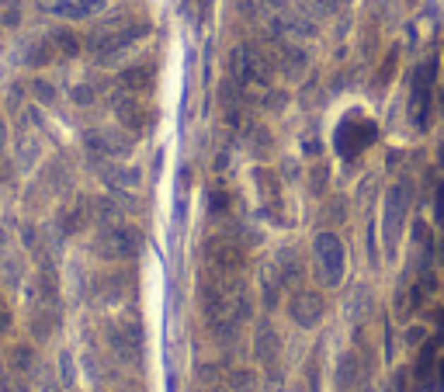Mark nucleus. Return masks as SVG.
<instances>
[{
  "instance_id": "f257e3e1",
  "label": "nucleus",
  "mask_w": 444,
  "mask_h": 392,
  "mask_svg": "<svg viewBox=\"0 0 444 392\" xmlns=\"http://www.w3.org/2000/svg\"><path fill=\"white\" fill-rule=\"evenodd\" d=\"M143 35H146V25H143V21L112 18V21H104V25H97V28L90 32V49H94V56H101V59H112L115 52L128 49L132 42L143 39Z\"/></svg>"
},
{
  "instance_id": "f03ea898",
  "label": "nucleus",
  "mask_w": 444,
  "mask_h": 392,
  "mask_svg": "<svg viewBox=\"0 0 444 392\" xmlns=\"http://www.w3.org/2000/svg\"><path fill=\"white\" fill-rule=\"evenodd\" d=\"M205 264H208V271H219V275H243L246 250L240 239L212 236V239H205Z\"/></svg>"
},
{
  "instance_id": "7ed1b4c3",
  "label": "nucleus",
  "mask_w": 444,
  "mask_h": 392,
  "mask_svg": "<svg viewBox=\"0 0 444 392\" xmlns=\"http://www.w3.org/2000/svg\"><path fill=\"white\" fill-rule=\"evenodd\" d=\"M139 243H143V236H139L136 226H125V222H104V230L97 233V254L108 257V261L136 257V254H139Z\"/></svg>"
},
{
  "instance_id": "20e7f679",
  "label": "nucleus",
  "mask_w": 444,
  "mask_h": 392,
  "mask_svg": "<svg viewBox=\"0 0 444 392\" xmlns=\"http://www.w3.org/2000/svg\"><path fill=\"white\" fill-rule=\"evenodd\" d=\"M316 275L326 288L340 285V278H344V243L333 233L316 236Z\"/></svg>"
},
{
  "instance_id": "39448f33",
  "label": "nucleus",
  "mask_w": 444,
  "mask_h": 392,
  "mask_svg": "<svg viewBox=\"0 0 444 392\" xmlns=\"http://www.w3.org/2000/svg\"><path fill=\"white\" fill-rule=\"evenodd\" d=\"M406 208H409V184H392L385 195V243L389 247H396V239H400Z\"/></svg>"
},
{
  "instance_id": "423d86ee",
  "label": "nucleus",
  "mask_w": 444,
  "mask_h": 392,
  "mask_svg": "<svg viewBox=\"0 0 444 392\" xmlns=\"http://www.w3.org/2000/svg\"><path fill=\"white\" fill-rule=\"evenodd\" d=\"M108 344L121 361H139L143 351V330L136 323H112L108 326Z\"/></svg>"
},
{
  "instance_id": "0eeeda50",
  "label": "nucleus",
  "mask_w": 444,
  "mask_h": 392,
  "mask_svg": "<svg viewBox=\"0 0 444 392\" xmlns=\"http://www.w3.org/2000/svg\"><path fill=\"white\" fill-rule=\"evenodd\" d=\"M42 11H49V14H56V18H70V21H77V18H90V14H97L101 7H104V0H39Z\"/></svg>"
},
{
  "instance_id": "6e6552de",
  "label": "nucleus",
  "mask_w": 444,
  "mask_h": 392,
  "mask_svg": "<svg viewBox=\"0 0 444 392\" xmlns=\"http://www.w3.org/2000/svg\"><path fill=\"white\" fill-rule=\"evenodd\" d=\"M292 319H295V326H302V330H309V326H316L320 323V316H323V299L316 295V292H299L295 299H292Z\"/></svg>"
},
{
  "instance_id": "1a4fd4ad",
  "label": "nucleus",
  "mask_w": 444,
  "mask_h": 392,
  "mask_svg": "<svg viewBox=\"0 0 444 392\" xmlns=\"http://www.w3.org/2000/svg\"><path fill=\"white\" fill-rule=\"evenodd\" d=\"M253 354H257V361H264V364H275V361H278V354H282V337H278V330H275L271 323H260V326H257Z\"/></svg>"
},
{
  "instance_id": "9d476101",
  "label": "nucleus",
  "mask_w": 444,
  "mask_h": 392,
  "mask_svg": "<svg viewBox=\"0 0 444 392\" xmlns=\"http://www.w3.org/2000/svg\"><path fill=\"white\" fill-rule=\"evenodd\" d=\"M115 112H119V121L128 129V132H139V129H146V108L136 101V97H119V105H115Z\"/></svg>"
},
{
  "instance_id": "9b49d317",
  "label": "nucleus",
  "mask_w": 444,
  "mask_h": 392,
  "mask_svg": "<svg viewBox=\"0 0 444 392\" xmlns=\"http://www.w3.org/2000/svg\"><path fill=\"white\" fill-rule=\"evenodd\" d=\"M434 77V66H420L416 83H413V121L424 129L427 125V80Z\"/></svg>"
},
{
  "instance_id": "f8f14e48",
  "label": "nucleus",
  "mask_w": 444,
  "mask_h": 392,
  "mask_svg": "<svg viewBox=\"0 0 444 392\" xmlns=\"http://www.w3.org/2000/svg\"><path fill=\"white\" fill-rule=\"evenodd\" d=\"M7 368H11L14 375L28 379V375L39 368V357H35V351H32L28 344H14V348L7 351Z\"/></svg>"
},
{
  "instance_id": "ddd939ff",
  "label": "nucleus",
  "mask_w": 444,
  "mask_h": 392,
  "mask_svg": "<svg viewBox=\"0 0 444 392\" xmlns=\"http://www.w3.org/2000/svg\"><path fill=\"white\" fill-rule=\"evenodd\" d=\"M337 382L344 386V389H351V386H358L361 382V357L351 351L340 357V368H337Z\"/></svg>"
},
{
  "instance_id": "4468645a",
  "label": "nucleus",
  "mask_w": 444,
  "mask_h": 392,
  "mask_svg": "<svg viewBox=\"0 0 444 392\" xmlns=\"http://www.w3.org/2000/svg\"><path fill=\"white\" fill-rule=\"evenodd\" d=\"M150 80H153V70H150V66H132V70L121 73V87H125V90H146Z\"/></svg>"
},
{
  "instance_id": "2eb2a0df",
  "label": "nucleus",
  "mask_w": 444,
  "mask_h": 392,
  "mask_svg": "<svg viewBox=\"0 0 444 392\" xmlns=\"http://www.w3.org/2000/svg\"><path fill=\"white\" fill-rule=\"evenodd\" d=\"M87 208H90V205H87V198H77L73 212H70V208L63 212V233H77V230H80L83 222H87Z\"/></svg>"
},
{
  "instance_id": "dca6fc26",
  "label": "nucleus",
  "mask_w": 444,
  "mask_h": 392,
  "mask_svg": "<svg viewBox=\"0 0 444 392\" xmlns=\"http://www.w3.org/2000/svg\"><path fill=\"white\" fill-rule=\"evenodd\" d=\"M52 326H56V309H45L42 316H35V319H32L35 340H49V337H52Z\"/></svg>"
},
{
  "instance_id": "f3484780",
  "label": "nucleus",
  "mask_w": 444,
  "mask_h": 392,
  "mask_svg": "<svg viewBox=\"0 0 444 392\" xmlns=\"http://www.w3.org/2000/svg\"><path fill=\"white\" fill-rule=\"evenodd\" d=\"M282 63H284V70H288L292 77H299V73L306 70V56H302L295 45H284L282 49Z\"/></svg>"
},
{
  "instance_id": "a211bd4d",
  "label": "nucleus",
  "mask_w": 444,
  "mask_h": 392,
  "mask_svg": "<svg viewBox=\"0 0 444 392\" xmlns=\"http://www.w3.org/2000/svg\"><path fill=\"white\" fill-rule=\"evenodd\" d=\"M229 386H233V392H253L257 375L246 372V368H233V372H229Z\"/></svg>"
},
{
  "instance_id": "6ab92c4d",
  "label": "nucleus",
  "mask_w": 444,
  "mask_h": 392,
  "mask_svg": "<svg viewBox=\"0 0 444 392\" xmlns=\"http://www.w3.org/2000/svg\"><path fill=\"white\" fill-rule=\"evenodd\" d=\"M56 52H52V39H45V42H35L32 45V52H28V63L32 66H42V63H49Z\"/></svg>"
},
{
  "instance_id": "aec40b11",
  "label": "nucleus",
  "mask_w": 444,
  "mask_h": 392,
  "mask_svg": "<svg viewBox=\"0 0 444 392\" xmlns=\"http://www.w3.org/2000/svg\"><path fill=\"white\" fill-rule=\"evenodd\" d=\"M52 45H59L63 56H77V39H73L70 32H56V35H52Z\"/></svg>"
},
{
  "instance_id": "412c9836",
  "label": "nucleus",
  "mask_w": 444,
  "mask_h": 392,
  "mask_svg": "<svg viewBox=\"0 0 444 392\" xmlns=\"http://www.w3.org/2000/svg\"><path fill=\"white\" fill-rule=\"evenodd\" d=\"M0 392H28V382L21 375H0Z\"/></svg>"
},
{
  "instance_id": "4be33fe9",
  "label": "nucleus",
  "mask_w": 444,
  "mask_h": 392,
  "mask_svg": "<svg viewBox=\"0 0 444 392\" xmlns=\"http://www.w3.org/2000/svg\"><path fill=\"white\" fill-rule=\"evenodd\" d=\"M264 302H268V306L278 302V278L275 275H264Z\"/></svg>"
},
{
  "instance_id": "5701e85b",
  "label": "nucleus",
  "mask_w": 444,
  "mask_h": 392,
  "mask_svg": "<svg viewBox=\"0 0 444 392\" xmlns=\"http://www.w3.org/2000/svg\"><path fill=\"white\" fill-rule=\"evenodd\" d=\"M18 14H21V7H18V0H7V4H4V11H0V18H4V25H18Z\"/></svg>"
},
{
  "instance_id": "b1692460",
  "label": "nucleus",
  "mask_w": 444,
  "mask_h": 392,
  "mask_svg": "<svg viewBox=\"0 0 444 392\" xmlns=\"http://www.w3.org/2000/svg\"><path fill=\"white\" fill-rule=\"evenodd\" d=\"M7 326H11V313H7V302L0 299V333H4Z\"/></svg>"
},
{
  "instance_id": "393cba45",
  "label": "nucleus",
  "mask_w": 444,
  "mask_h": 392,
  "mask_svg": "<svg viewBox=\"0 0 444 392\" xmlns=\"http://www.w3.org/2000/svg\"><path fill=\"white\" fill-rule=\"evenodd\" d=\"M73 97H77V101H90L94 90H90V87H80V90H73Z\"/></svg>"
},
{
  "instance_id": "a878e982",
  "label": "nucleus",
  "mask_w": 444,
  "mask_h": 392,
  "mask_svg": "<svg viewBox=\"0 0 444 392\" xmlns=\"http://www.w3.org/2000/svg\"><path fill=\"white\" fill-rule=\"evenodd\" d=\"M0 146H4V125H0Z\"/></svg>"
},
{
  "instance_id": "bb28decb",
  "label": "nucleus",
  "mask_w": 444,
  "mask_h": 392,
  "mask_svg": "<svg viewBox=\"0 0 444 392\" xmlns=\"http://www.w3.org/2000/svg\"><path fill=\"white\" fill-rule=\"evenodd\" d=\"M0 250H4V230H0Z\"/></svg>"
},
{
  "instance_id": "cd10ccee",
  "label": "nucleus",
  "mask_w": 444,
  "mask_h": 392,
  "mask_svg": "<svg viewBox=\"0 0 444 392\" xmlns=\"http://www.w3.org/2000/svg\"><path fill=\"white\" fill-rule=\"evenodd\" d=\"M441 386H444V368H441Z\"/></svg>"
},
{
  "instance_id": "c85d7f7f",
  "label": "nucleus",
  "mask_w": 444,
  "mask_h": 392,
  "mask_svg": "<svg viewBox=\"0 0 444 392\" xmlns=\"http://www.w3.org/2000/svg\"><path fill=\"white\" fill-rule=\"evenodd\" d=\"M268 4H282V0H268Z\"/></svg>"
}]
</instances>
